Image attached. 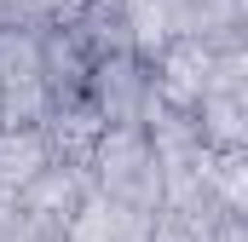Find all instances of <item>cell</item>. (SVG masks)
Here are the masks:
<instances>
[{"mask_svg": "<svg viewBox=\"0 0 248 242\" xmlns=\"http://www.w3.org/2000/svg\"><path fill=\"white\" fill-rule=\"evenodd\" d=\"M46 133L41 127H0V196L17 202V184L46 162Z\"/></svg>", "mask_w": 248, "mask_h": 242, "instance_id": "8992f818", "label": "cell"}, {"mask_svg": "<svg viewBox=\"0 0 248 242\" xmlns=\"http://www.w3.org/2000/svg\"><path fill=\"white\" fill-rule=\"evenodd\" d=\"M87 69H93V52L81 46V35L69 23H46L41 29V81H46L52 104H69L87 92Z\"/></svg>", "mask_w": 248, "mask_h": 242, "instance_id": "277c9868", "label": "cell"}, {"mask_svg": "<svg viewBox=\"0 0 248 242\" xmlns=\"http://www.w3.org/2000/svg\"><path fill=\"white\" fill-rule=\"evenodd\" d=\"M46 116H52V92H46L41 75L0 87V127H41Z\"/></svg>", "mask_w": 248, "mask_h": 242, "instance_id": "9c48e42d", "label": "cell"}, {"mask_svg": "<svg viewBox=\"0 0 248 242\" xmlns=\"http://www.w3.org/2000/svg\"><path fill=\"white\" fill-rule=\"evenodd\" d=\"M208 190H214L219 213H248V150L208 156Z\"/></svg>", "mask_w": 248, "mask_h": 242, "instance_id": "ba28073f", "label": "cell"}, {"mask_svg": "<svg viewBox=\"0 0 248 242\" xmlns=\"http://www.w3.org/2000/svg\"><path fill=\"white\" fill-rule=\"evenodd\" d=\"M41 75V29L35 23H0V87Z\"/></svg>", "mask_w": 248, "mask_h": 242, "instance_id": "52a82bcc", "label": "cell"}, {"mask_svg": "<svg viewBox=\"0 0 248 242\" xmlns=\"http://www.w3.org/2000/svg\"><path fill=\"white\" fill-rule=\"evenodd\" d=\"M87 104L110 127H144V116L162 104L150 87V63L139 52H104L87 69Z\"/></svg>", "mask_w": 248, "mask_h": 242, "instance_id": "6da1fadb", "label": "cell"}, {"mask_svg": "<svg viewBox=\"0 0 248 242\" xmlns=\"http://www.w3.org/2000/svg\"><path fill=\"white\" fill-rule=\"evenodd\" d=\"M196 138H202V150H248V92H225V87H208L202 98H196Z\"/></svg>", "mask_w": 248, "mask_h": 242, "instance_id": "5b68a950", "label": "cell"}, {"mask_svg": "<svg viewBox=\"0 0 248 242\" xmlns=\"http://www.w3.org/2000/svg\"><path fill=\"white\" fill-rule=\"evenodd\" d=\"M208 69H214V46L173 35L156 58H150V87L168 110H196V98L208 92Z\"/></svg>", "mask_w": 248, "mask_h": 242, "instance_id": "3957f363", "label": "cell"}, {"mask_svg": "<svg viewBox=\"0 0 248 242\" xmlns=\"http://www.w3.org/2000/svg\"><path fill=\"white\" fill-rule=\"evenodd\" d=\"M87 196H93L87 167L46 156L29 179L17 184V213H23L29 225H58V231H69V219L81 213V202H87Z\"/></svg>", "mask_w": 248, "mask_h": 242, "instance_id": "7a4b0ae2", "label": "cell"}]
</instances>
